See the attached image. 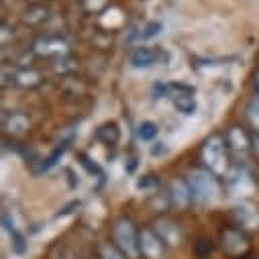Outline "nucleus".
I'll return each mask as SVG.
<instances>
[{
	"instance_id": "1",
	"label": "nucleus",
	"mask_w": 259,
	"mask_h": 259,
	"mask_svg": "<svg viewBox=\"0 0 259 259\" xmlns=\"http://www.w3.org/2000/svg\"><path fill=\"white\" fill-rule=\"evenodd\" d=\"M200 159L210 174H214V176L229 174V149H227L223 137H219V135L208 137L200 149Z\"/></svg>"
},
{
	"instance_id": "2",
	"label": "nucleus",
	"mask_w": 259,
	"mask_h": 259,
	"mask_svg": "<svg viewBox=\"0 0 259 259\" xmlns=\"http://www.w3.org/2000/svg\"><path fill=\"white\" fill-rule=\"evenodd\" d=\"M112 241L114 245L124 253L126 259H139L141 247H139V231L135 229L131 219H118L112 225Z\"/></svg>"
},
{
	"instance_id": "3",
	"label": "nucleus",
	"mask_w": 259,
	"mask_h": 259,
	"mask_svg": "<svg viewBox=\"0 0 259 259\" xmlns=\"http://www.w3.org/2000/svg\"><path fill=\"white\" fill-rule=\"evenodd\" d=\"M190 190H192V198L198 204H212L219 198V184L217 176L210 174L208 169H196L192 171L188 178Z\"/></svg>"
},
{
	"instance_id": "4",
	"label": "nucleus",
	"mask_w": 259,
	"mask_h": 259,
	"mask_svg": "<svg viewBox=\"0 0 259 259\" xmlns=\"http://www.w3.org/2000/svg\"><path fill=\"white\" fill-rule=\"evenodd\" d=\"M31 51L33 55H39V57L59 59V57H68L72 53V43L61 35H43L33 41Z\"/></svg>"
},
{
	"instance_id": "5",
	"label": "nucleus",
	"mask_w": 259,
	"mask_h": 259,
	"mask_svg": "<svg viewBox=\"0 0 259 259\" xmlns=\"http://www.w3.org/2000/svg\"><path fill=\"white\" fill-rule=\"evenodd\" d=\"M221 245H223L225 253H229L231 257H241L251 247L247 233L243 229H239V227H227L221 233Z\"/></svg>"
},
{
	"instance_id": "6",
	"label": "nucleus",
	"mask_w": 259,
	"mask_h": 259,
	"mask_svg": "<svg viewBox=\"0 0 259 259\" xmlns=\"http://www.w3.org/2000/svg\"><path fill=\"white\" fill-rule=\"evenodd\" d=\"M139 247L145 259H167V243L153 229L139 231Z\"/></svg>"
},
{
	"instance_id": "7",
	"label": "nucleus",
	"mask_w": 259,
	"mask_h": 259,
	"mask_svg": "<svg viewBox=\"0 0 259 259\" xmlns=\"http://www.w3.org/2000/svg\"><path fill=\"white\" fill-rule=\"evenodd\" d=\"M225 145L237 159H245L251 153V137L243 126H231L229 128L227 135H225Z\"/></svg>"
},
{
	"instance_id": "8",
	"label": "nucleus",
	"mask_w": 259,
	"mask_h": 259,
	"mask_svg": "<svg viewBox=\"0 0 259 259\" xmlns=\"http://www.w3.org/2000/svg\"><path fill=\"white\" fill-rule=\"evenodd\" d=\"M167 200H169V206L176 208V210H186V208L190 206V202H194L188 180H180V178H176V180L169 182V188H167Z\"/></svg>"
},
{
	"instance_id": "9",
	"label": "nucleus",
	"mask_w": 259,
	"mask_h": 259,
	"mask_svg": "<svg viewBox=\"0 0 259 259\" xmlns=\"http://www.w3.org/2000/svg\"><path fill=\"white\" fill-rule=\"evenodd\" d=\"M159 59H161V51L151 45H139L128 55V63H131V68H135V70L153 68L155 63H159Z\"/></svg>"
},
{
	"instance_id": "10",
	"label": "nucleus",
	"mask_w": 259,
	"mask_h": 259,
	"mask_svg": "<svg viewBox=\"0 0 259 259\" xmlns=\"http://www.w3.org/2000/svg\"><path fill=\"white\" fill-rule=\"evenodd\" d=\"M171 102L182 114H194L196 112V98H194V90L184 84L171 86Z\"/></svg>"
},
{
	"instance_id": "11",
	"label": "nucleus",
	"mask_w": 259,
	"mask_h": 259,
	"mask_svg": "<svg viewBox=\"0 0 259 259\" xmlns=\"http://www.w3.org/2000/svg\"><path fill=\"white\" fill-rule=\"evenodd\" d=\"M43 82H45L43 74H41L37 68H33V66H29V68H17V70H15V80H13V84H15L17 88L35 90V88H39Z\"/></svg>"
},
{
	"instance_id": "12",
	"label": "nucleus",
	"mask_w": 259,
	"mask_h": 259,
	"mask_svg": "<svg viewBox=\"0 0 259 259\" xmlns=\"http://www.w3.org/2000/svg\"><path fill=\"white\" fill-rule=\"evenodd\" d=\"M153 227H155L153 231L167 243V247L182 243V229H180L178 223H174V221H169V219H157Z\"/></svg>"
},
{
	"instance_id": "13",
	"label": "nucleus",
	"mask_w": 259,
	"mask_h": 259,
	"mask_svg": "<svg viewBox=\"0 0 259 259\" xmlns=\"http://www.w3.org/2000/svg\"><path fill=\"white\" fill-rule=\"evenodd\" d=\"M235 217L243 229H259V208L257 206H253L249 202H241L235 206Z\"/></svg>"
},
{
	"instance_id": "14",
	"label": "nucleus",
	"mask_w": 259,
	"mask_h": 259,
	"mask_svg": "<svg viewBox=\"0 0 259 259\" xmlns=\"http://www.w3.org/2000/svg\"><path fill=\"white\" fill-rule=\"evenodd\" d=\"M29 118L23 112H11L5 116V131L9 137H23L29 131Z\"/></svg>"
},
{
	"instance_id": "15",
	"label": "nucleus",
	"mask_w": 259,
	"mask_h": 259,
	"mask_svg": "<svg viewBox=\"0 0 259 259\" xmlns=\"http://www.w3.org/2000/svg\"><path fill=\"white\" fill-rule=\"evenodd\" d=\"M23 23L29 25V27H39L43 25L47 19H49V9L45 5H29L25 11H23Z\"/></svg>"
},
{
	"instance_id": "16",
	"label": "nucleus",
	"mask_w": 259,
	"mask_h": 259,
	"mask_svg": "<svg viewBox=\"0 0 259 259\" xmlns=\"http://www.w3.org/2000/svg\"><path fill=\"white\" fill-rule=\"evenodd\" d=\"M94 137H96L98 143L110 147V145H116V143H118V139H120V128H118L116 122H104V124H100V126L96 128Z\"/></svg>"
},
{
	"instance_id": "17",
	"label": "nucleus",
	"mask_w": 259,
	"mask_h": 259,
	"mask_svg": "<svg viewBox=\"0 0 259 259\" xmlns=\"http://www.w3.org/2000/svg\"><path fill=\"white\" fill-rule=\"evenodd\" d=\"M51 68H53V72H55L57 76H70L72 72H76L78 63H76V59H72V57L68 55V57H59V59H53Z\"/></svg>"
},
{
	"instance_id": "18",
	"label": "nucleus",
	"mask_w": 259,
	"mask_h": 259,
	"mask_svg": "<svg viewBox=\"0 0 259 259\" xmlns=\"http://www.w3.org/2000/svg\"><path fill=\"white\" fill-rule=\"evenodd\" d=\"M80 7L86 15H104L110 7V0H82Z\"/></svg>"
},
{
	"instance_id": "19",
	"label": "nucleus",
	"mask_w": 259,
	"mask_h": 259,
	"mask_svg": "<svg viewBox=\"0 0 259 259\" xmlns=\"http://www.w3.org/2000/svg\"><path fill=\"white\" fill-rule=\"evenodd\" d=\"M161 29H163V25H161L159 21H149V23H145V25L141 27V31H137L135 39H137V41H149V39L157 37V35L161 33Z\"/></svg>"
},
{
	"instance_id": "20",
	"label": "nucleus",
	"mask_w": 259,
	"mask_h": 259,
	"mask_svg": "<svg viewBox=\"0 0 259 259\" xmlns=\"http://www.w3.org/2000/svg\"><path fill=\"white\" fill-rule=\"evenodd\" d=\"M157 133H159V126L155 122H151V120H145V122H141L137 126V137L141 141H153L157 137Z\"/></svg>"
},
{
	"instance_id": "21",
	"label": "nucleus",
	"mask_w": 259,
	"mask_h": 259,
	"mask_svg": "<svg viewBox=\"0 0 259 259\" xmlns=\"http://www.w3.org/2000/svg\"><path fill=\"white\" fill-rule=\"evenodd\" d=\"M245 114H247V120L249 124L255 128V133H259V98L253 96L245 108Z\"/></svg>"
},
{
	"instance_id": "22",
	"label": "nucleus",
	"mask_w": 259,
	"mask_h": 259,
	"mask_svg": "<svg viewBox=\"0 0 259 259\" xmlns=\"http://www.w3.org/2000/svg\"><path fill=\"white\" fill-rule=\"evenodd\" d=\"M100 259H126V257H124V253L116 245L106 243V245L100 247Z\"/></svg>"
},
{
	"instance_id": "23",
	"label": "nucleus",
	"mask_w": 259,
	"mask_h": 259,
	"mask_svg": "<svg viewBox=\"0 0 259 259\" xmlns=\"http://www.w3.org/2000/svg\"><path fill=\"white\" fill-rule=\"evenodd\" d=\"M11 245H13V249H15L17 253H25V251H27V239H25V235H23L21 231L13 233V235H11Z\"/></svg>"
},
{
	"instance_id": "24",
	"label": "nucleus",
	"mask_w": 259,
	"mask_h": 259,
	"mask_svg": "<svg viewBox=\"0 0 259 259\" xmlns=\"http://www.w3.org/2000/svg\"><path fill=\"white\" fill-rule=\"evenodd\" d=\"M210 251H212L210 241H206V239H198V243H196V253H198V257H206Z\"/></svg>"
},
{
	"instance_id": "25",
	"label": "nucleus",
	"mask_w": 259,
	"mask_h": 259,
	"mask_svg": "<svg viewBox=\"0 0 259 259\" xmlns=\"http://www.w3.org/2000/svg\"><path fill=\"white\" fill-rule=\"evenodd\" d=\"M13 39H15V31L11 29L9 23H3V47H7Z\"/></svg>"
},
{
	"instance_id": "26",
	"label": "nucleus",
	"mask_w": 259,
	"mask_h": 259,
	"mask_svg": "<svg viewBox=\"0 0 259 259\" xmlns=\"http://www.w3.org/2000/svg\"><path fill=\"white\" fill-rule=\"evenodd\" d=\"M80 161H82V165H84L88 171H92V174H98V176H100V169H98V165H96V163H92V161H90L86 155H80Z\"/></svg>"
},
{
	"instance_id": "27",
	"label": "nucleus",
	"mask_w": 259,
	"mask_h": 259,
	"mask_svg": "<svg viewBox=\"0 0 259 259\" xmlns=\"http://www.w3.org/2000/svg\"><path fill=\"white\" fill-rule=\"evenodd\" d=\"M251 153L259 159V133H255V135L251 137Z\"/></svg>"
},
{
	"instance_id": "28",
	"label": "nucleus",
	"mask_w": 259,
	"mask_h": 259,
	"mask_svg": "<svg viewBox=\"0 0 259 259\" xmlns=\"http://www.w3.org/2000/svg\"><path fill=\"white\" fill-rule=\"evenodd\" d=\"M155 176H147L145 180H141L139 182V188H149V186H153V184H157V180H153Z\"/></svg>"
},
{
	"instance_id": "29",
	"label": "nucleus",
	"mask_w": 259,
	"mask_h": 259,
	"mask_svg": "<svg viewBox=\"0 0 259 259\" xmlns=\"http://www.w3.org/2000/svg\"><path fill=\"white\" fill-rule=\"evenodd\" d=\"M253 92H255V96L259 98V70L253 74Z\"/></svg>"
},
{
	"instance_id": "30",
	"label": "nucleus",
	"mask_w": 259,
	"mask_h": 259,
	"mask_svg": "<svg viewBox=\"0 0 259 259\" xmlns=\"http://www.w3.org/2000/svg\"><path fill=\"white\" fill-rule=\"evenodd\" d=\"M29 5H39V3H43V0H27Z\"/></svg>"
}]
</instances>
